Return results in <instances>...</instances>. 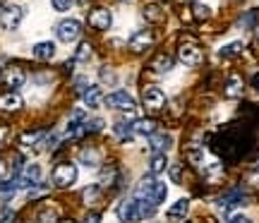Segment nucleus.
Listing matches in <instances>:
<instances>
[{
	"mask_svg": "<svg viewBox=\"0 0 259 223\" xmlns=\"http://www.w3.org/2000/svg\"><path fill=\"white\" fill-rule=\"evenodd\" d=\"M77 180V168L72 163H58L53 168V183L58 187H70Z\"/></svg>",
	"mask_w": 259,
	"mask_h": 223,
	"instance_id": "nucleus-2",
	"label": "nucleus"
},
{
	"mask_svg": "<svg viewBox=\"0 0 259 223\" xmlns=\"http://www.w3.org/2000/svg\"><path fill=\"white\" fill-rule=\"evenodd\" d=\"M5 137H8V127H5V125H0V142L5 140Z\"/></svg>",
	"mask_w": 259,
	"mask_h": 223,
	"instance_id": "nucleus-41",
	"label": "nucleus"
},
{
	"mask_svg": "<svg viewBox=\"0 0 259 223\" xmlns=\"http://www.w3.org/2000/svg\"><path fill=\"white\" fill-rule=\"evenodd\" d=\"M149 147L154 149V154H163L170 149V135H151V144Z\"/></svg>",
	"mask_w": 259,
	"mask_h": 223,
	"instance_id": "nucleus-20",
	"label": "nucleus"
},
{
	"mask_svg": "<svg viewBox=\"0 0 259 223\" xmlns=\"http://www.w3.org/2000/svg\"><path fill=\"white\" fill-rule=\"evenodd\" d=\"M130 127H132V135H142V137L156 135V122L154 120H135Z\"/></svg>",
	"mask_w": 259,
	"mask_h": 223,
	"instance_id": "nucleus-13",
	"label": "nucleus"
},
{
	"mask_svg": "<svg viewBox=\"0 0 259 223\" xmlns=\"http://www.w3.org/2000/svg\"><path fill=\"white\" fill-rule=\"evenodd\" d=\"M101 79H103V82H115V74H113L111 70L101 67Z\"/></svg>",
	"mask_w": 259,
	"mask_h": 223,
	"instance_id": "nucleus-36",
	"label": "nucleus"
},
{
	"mask_svg": "<svg viewBox=\"0 0 259 223\" xmlns=\"http://www.w3.org/2000/svg\"><path fill=\"white\" fill-rule=\"evenodd\" d=\"M170 175H173V180H180V168L173 166V168H170Z\"/></svg>",
	"mask_w": 259,
	"mask_h": 223,
	"instance_id": "nucleus-40",
	"label": "nucleus"
},
{
	"mask_svg": "<svg viewBox=\"0 0 259 223\" xmlns=\"http://www.w3.org/2000/svg\"><path fill=\"white\" fill-rule=\"evenodd\" d=\"M103 101L108 108H115V111H125V113H135V99L130 96L127 92H113L108 96H103Z\"/></svg>",
	"mask_w": 259,
	"mask_h": 223,
	"instance_id": "nucleus-1",
	"label": "nucleus"
},
{
	"mask_svg": "<svg viewBox=\"0 0 259 223\" xmlns=\"http://www.w3.org/2000/svg\"><path fill=\"white\" fill-rule=\"evenodd\" d=\"M22 17H24V12H22L19 5H5V8L0 10V22H3L5 29H17Z\"/></svg>",
	"mask_w": 259,
	"mask_h": 223,
	"instance_id": "nucleus-4",
	"label": "nucleus"
},
{
	"mask_svg": "<svg viewBox=\"0 0 259 223\" xmlns=\"http://www.w3.org/2000/svg\"><path fill=\"white\" fill-rule=\"evenodd\" d=\"M151 38H154V36H151V31H149V29L135 31V34H132V38H130V48H132L135 53H142V51L151 43Z\"/></svg>",
	"mask_w": 259,
	"mask_h": 223,
	"instance_id": "nucleus-11",
	"label": "nucleus"
},
{
	"mask_svg": "<svg viewBox=\"0 0 259 223\" xmlns=\"http://www.w3.org/2000/svg\"><path fill=\"white\" fill-rule=\"evenodd\" d=\"M89 24H92L94 29H108L111 27V12L106 8H96L89 12Z\"/></svg>",
	"mask_w": 259,
	"mask_h": 223,
	"instance_id": "nucleus-10",
	"label": "nucleus"
},
{
	"mask_svg": "<svg viewBox=\"0 0 259 223\" xmlns=\"http://www.w3.org/2000/svg\"><path fill=\"white\" fill-rule=\"evenodd\" d=\"M250 180H252V183H259V168H257V170H254V173L250 175Z\"/></svg>",
	"mask_w": 259,
	"mask_h": 223,
	"instance_id": "nucleus-42",
	"label": "nucleus"
},
{
	"mask_svg": "<svg viewBox=\"0 0 259 223\" xmlns=\"http://www.w3.org/2000/svg\"><path fill=\"white\" fill-rule=\"evenodd\" d=\"M60 223H74V221H60Z\"/></svg>",
	"mask_w": 259,
	"mask_h": 223,
	"instance_id": "nucleus-46",
	"label": "nucleus"
},
{
	"mask_svg": "<svg viewBox=\"0 0 259 223\" xmlns=\"http://www.w3.org/2000/svg\"><path fill=\"white\" fill-rule=\"evenodd\" d=\"M242 48L245 46H242L240 41H233V43H228V46H223L221 51H219V56L221 58H235L238 53H242Z\"/></svg>",
	"mask_w": 259,
	"mask_h": 223,
	"instance_id": "nucleus-26",
	"label": "nucleus"
},
{
	"mask_svg": "<svg viewBox=\"0 0 259 223\" xmlns=\"http://www.w3.org/2000/svg\"><path fill=\"white\" fill-rule=\"evenodd\" d=\"M187 209H190V202H187V199H178L176 204L168 209V218H170V221H178V218H183V216L187 214Z\"/></svg>",
	"mask_w": 259,
	"mask_h": 223,
	"instance_id": "nucleus-22",
	"label": "nucleus"
},
{
	"mask_svg": "<svg viewBox=\"0 0 259 223\" xmlns=\"http://www.w3.org/2000/svg\"><path fill=\"white\" fill-rule=\"evenodd\" d=\"M53 56H56V46L51 41H41V43L34 46V58L36 60H51Z\"/></svg>",
	"mask_w": 259,
	"mask_h": 223,
	"instance_id": "nucleus-18",
	"label": "nucleus"
},
{
	"mask_svg": "<svg viewBox=\"0 0 259 223\" xmlns=\"http://www.w3.org/2000/svg\"><path fill=\"white\" fill-rule=\"evenodd\" d=\"M24 79H27V74L22 67H5V72H3V84L10 92H17L19 86H24Z\"/></svg>",
	"mask_w": 259,
	"mask_h": 223,
	"instance_id": "nucleus-8",
	"label": "nucleus"
},
{
	"mask_svg": "<svg viewBox=\"0 0 259 223\" xmlns=\"http://www.w3.org/2000/svg\"><path fill=\"white\" fill-rule=\"evenodd\" d=\"M101 101H103L101 86H87V92H84V103H87L89 108H99Z\"/></svg>",
	"mask_w": 259,
	"mask_h": 223,
	"instance_id": "nucleus-16",
	"label": "nucleus"
},
{
	"mask_svg": "<svg viewBox=\"0 0 259 223\" xmlns=\"http://www.w3.org/2000/svg\"><path fill=\"white\" fill-rule=\"evenodd\" d=\"M0 223H12V216H5V218H3Z\"/></svg>",
	"mask_w": 259,
	"mask_h": 223,
	"instance_id": "nucleus-44",
	"label": "nucleus"
},
{
	"mask_svg": "<svg viewBox=\"0 0 259 223\" xmlns=\"http://www.w3.org/2000/svg\"><path fill=\"white\" fill-rule=\"evenodd\" d=\"M99 221H101V216L96 214V211H94V214H89V216H87V223H99Z\"/></svg>",
	"mask_w": 259,
	"mask_h": 223,
	"instance_id": "nucleus-38",
	"label": "nucleus"
},
{
	"mask_svg": "<svg viewBox=\"0 0 259 223\" xmlns=\"http://www.w3.org/2000/svg\"><path fill=\"white\" fill-rule=\"evenodd\" d=\"M257 89H259V79H257Z\"/></svg>",
	"mask_w": 259,
	"mask_h": 223,
	"instance_id": "nucleus-47",
	"label": "nucleus"
},
{
	"mask_svg": "<svg viewBox=\"0 0 259 223\" xmlns=\"http://www.w3.org/2000/svg\"><path fill=\"white\" fill-rule=\"evenodd\" d=\"M151 67H154V72L158 74H166L173 70V58L166 56V53H158L154 60H151Z\"/></svg>",
	"mask_w": 259,
	"mask_h": 223,
	"instance_id": "nucleus-15",
	"label": "nucleus"
},
{
	"mask_svg": "<svg viewBox=\"0 0 259 223\" xmlns=\"http://www.w3.org/2000/svg\"><path fill=\"white\" fill-rule=\"evenodd\" d=\"M3 175H5V163L0 161V180H3Z\"/></svg>",
	"mask_w": 259,
	"mask_h": 223,
	"instance_id": "nucleus-43",
	"label": "nucleus"
},
{
	"mask_svg": "<svg viewBox=\"0 0 259 223\" xmlns=\"http://www.w3.org/2000/svg\"><path fill=\"white\" fill-rule=\"evenodd\" d=\"M257 41H259V24H257Z\"/></svg>",
	"mask_w": 259,
	"mask_h": 223,
	"instance_id": "nucleus-45",
	"label": "nucleus"
},
{
	"mask_svg": "<svg viewBox=\"0 0 259 223\" xmlns=\"http://www.w3.org/2000/svg\"><path fill=\"white\" fill-rule=\"evenodd\" d=\"M56 221H58V211H56V209H51V206L41 209V214H38V223H56Z\"/></svg>",
	"mask_w": 259,
	"mask_h": 223,
	"instance_id": "nucleus-28",
	"label": "nucleus"
},
{
	"mask_svg": "<svg viewBox=\"0 0 259 223\" xmlns=\"http://www.w3.org/2000/svg\"><path fill=\"white\" fill-rule=\"evenodd\" d=\"M168 197V185L166 183H161V180H154V185H151V195H149V202H154V204H163Z\"/></svg>",
	"mask_w": 259,
	"mask_h": 223,
	"instance_id": "nucleus-14",
	"label": "nucleus"
},
{
	"mask_svg": "<svg viewBox=\"0 0 259 223\" xmlns=\"http://www.w3.org/2000/svg\"><path fill=\"white\" fill-rule=\"evenodd\" d=\"M118 218H120L122 223H137V221H142L137 199H125V202H120V204H118Z\"/></svg>",
	"mask_w": 259,
	"mask_h": 223,
	"instance_id": "nucleus-7",
	"label": "nucleus"
},
{
	"mask_svg": "<svg viewBox=\"0 0 259 223\" xmlns=\"http://www.w3.org/2000/svg\"><path fill=\"white\" fill-rule=\"evenodd\" d=\"M79 161H82L84 166H99L101 163V151L96 147H87V149H82V154H79Z\"/></svg>",
	"mask_w": 259,
	"mask_h": 223,
	"instance_id": "nucleus-17",
	"label": "nucleus"
},
{
	"mask_svg": "<svg viewBox=\"0 0 259 223\" xmlns=\"http://www.w3.org/2000/svg\"><path fill=\"white\" fill-rule=\"evenodd\" d=\"M178 58L185 63V65H190V67H194V65H199L204 60V56H202V48L199 46H194V43H183V46L178 48Z\"/></svg>",
	"mask_w": 259,
	"mask_h": 223,
	"instance_id": "nucleus-6",
	"label": "nucleus"
},
{
	"mask_svg": "<svg viewBox=\"0 0 259 223\" xmlns=\"http://www.w3.org/2000/svg\"><path fill=\"white\" fill-rule=\"evenodd\" d=\"M226 96H228V99L242 96V79L238 74H231V77H228V82H226Z\"/></svg>",
	"mask_w": 259,
	"mask_h": 223,
	"instance_id": "nucleus-19",
	"label": "nucleus"
},
{
	"mask_svg": "<svg viewBox=\"0 0 259 223\" xmlns=\"http://www.w3.org/2000/svg\"><path fill=\"white\" fill-rule=\"evenodd\" d=\"M19 187H34L41 183V168L36 166V163H31V166L24 168V173L17 177Z\"/></svg>",
	"mask_w": 259,
	"mask_h": 223,
	"instance_id": "nucleus-9",
	"label": "nucleus"
},
{
	"mask_svg": "<svg viewBox=\"0 0 259 223\" xmlns=\"http://www.w3.org/2000/svg\"><path fill=\"white\" fill-rule=\"evenodd\" d=\"M113 180H115V168H111V170L106 168V170L101 173V183H103V185H111Z\"/></svg>",
	"mask_w": 259,
	"mask_h": 223,
	"instance_id": "nucleus-34",
	"label": "nucleus"
},
{
	"mask_svg": "<svg viewBox=\"0 0 259 223\" xmlns=\"http://www.w3.org/2000/svg\"><path fill=\"white\" fill-rule=\"evenodd\" d=\"M44 137V132H27V135H22V144H34Z\"/></svg>",
	"mask_w": 259,
	"mask_h": 223,
	"instance_id": "nucleus-32",
	"label": "nucleus"
},
{
	"mask_svg": "<svg viewBox=\"0 0 259 223\" xmlns=\"http://www.w3.org/2000/svg\"><path fill=\"white\" fill-rule=\"evenodd\" d=\"M204 173H206L209 180H216V177L223 173V168H221V163H206V166H204Z\"/></svg>",
	"mask_w": 259,
	"mask_h": 223,
	"instance_id": "nucleus-29",
	"label": "nucleus"
},
{
	"mask_svg": "<svg viewBox=\"0 0 259 223\" xmlns=\"http://www.w3.org/2000/svg\"><path fill=\"white\" fill-rule=\"evenodd\" d=\"M137 206H139V216L142 218H151V216L156 214V204L149 202V199H137Z\"/></svg>",
	"mask_w": 259,
	"mask_h": 223,
	"instance_id": "nucleus-25",
	"label": "nucleus"
},
{
	"mask_svg": "<svg viewBox=\"0 0 259 223\" xmlns=\"http://www.w3.org/2000/svg\"><path fill=\"white\" fill-rule=\"evenodd\" d=\"M0 108L3 111H19L22 108V96L17 92H8L0 96Z\"/></svg>",
	"mask_w": 259,
	"mask_h": 223,
	"instance_id": "nucleus-12",
	"label": "nucleus"
},
{
	"mask_svg": "<svg viewBox=\"0 0 259 223\" xmlns=\"http://www.w3.org/2000/svg\"><path fill=\"white\" fill-rule=\"evenodd\" d=\"M82 199L87 202V204L96 206L99 202H101V187H99V185H89V187H84Z\"/></svg>",
	"mask_w": 259,
	"mask_h": 223,
	"instance_id": "nucleus-23",
	"label": "nucleus"
},
{
	"mask_svg": "<svg viewBox=\"0 0 259 223\" xmlns=\"http://www.w3.org/2000/svg\"><path fill=\"white\" fill-rule=\"evenodd\" d=\"M89 58H92V46L82 43V46L77 48V60H89Z\"/></svg>",
	"mask_w": 259,
	"mask_h": 223,
	"instance_id": "nucleus-31",
	"label": "nucleus"
},
{
	"mask_svg": "<svg viewBox=\"0 0 259 223\" xmlns=\"http://www.w3.org/2000/svg\"><path fill=\"white\" fill-rule=\"evenodd\" d=\"M228 223H252V221L247 218V216H233V218H231Z\"/></svg>",
	"mask_w": 259,
	"mask_h": 223,
	"instance_id": "nucleus-37",
	"label": "nucleus"
},
{
	"mask_svg": "<svg viewBox=\"0 0 259 223\" xmlns=\"http://www.w3.org/2000/svg\"><path fill=\"white\" fill-rule=\"evenodd\" d=\"M194 17H197V19H209V17H211V10H209V5L197 3V5H194Z\"/></svg>",
	"mask_w": 259,
	"mask_h": 223,
	"instance_id": "nucleus-30",
	"label": "nucleus"
},
{
	"mask_svg": "<svg viewBox=\"0 0 259 223\" xmlns=\"http://www.w3.org/2000/svg\"><path fill=\"white\" fill-rule=\"evenodd\" d=\"M144 17H147L149 22H163V19H166V12L158 8V5H147V8H144Z\"/></svg>",
	"mask_w": 259,
	"mask_h": 223,
	"instance_id": "nucleus-24",
	"label": "nucleus"
},
{
	"mask_svg": "<svg viewBox=\"0 0 259 223\" xmlns=\"http://www.w3.org/2000/svg\"><path fill=\"white\" fill-rule=\"evenodd\" d=\"M84 127H87V132H99L103 127V120H99V118H94L92 122H84Z\"/></svg>",
	"mask_w": 259,
	"mask_h": 223,
	"instance_id": "nucleus-35",
	"label": "nucleus"
},
{
	"mask_svg": "<svg viewBox=\"0 0 259 223\" xmlns=\"http://www.w3.org/2000/svg\"><path fill=\"white\" fill-rule=\"evenodd\" d=\"M51 3H53V8L58 12H67V10L72 8V0H51Z\"/></svg>",
	"mask_w": 259,
	"mask_h": 223,
	"instance_id": "nucleus-33",
	"label": "nucleus"
},
{
	"mask_svg": "<svg viewBox=\"0 0 259 223\" xmlns=\"http://www.w3.org/2000/svg\"><path fill=\"white\" fill-rule=\"evenodd\" d=\"M166 168H168L166 154H154V156L149 158V170H151V175H158V173H163Z\"/></svg>",
	"mask_w": 259,
	"mask_h": 223,
	"instance_id": "nucleus-21",
	"label": "nucleus"
},
{
	"mask_svg": "<svg viewBox=\"0 0 259 223\" xmlns=\"http://www.w3.org/2000/svg\"><path fill=\"white\" fill-rule=\"evenodd\" d=\"M113 132H115V135H118L122 142H130V140H132V127H130L127 122H115Z\"/></svg>",
	"mask_w": 259,
	"mask_h": 223,
	"instance_id": "nucleus-27",
	"label": "nucleus"
},
{
	"mask_svg": "<svg viewBox=\"0 0 259 223\" xmlns=\"http://www.w3.org/2000/svg\"><path fill=\"white\" fill-rule=\"evenodd\" d=\"M56 34L63 43H70V41H74V38H79V34H82V24H79L77 19H63V22L58 24Z\"/></svg>",
	"mask_w": 259,
	"mask_h": 223,
	"instance_id": "nucleus-3",
	"label": "nucleus"
},
{
	"mask_svg": "<svg viewBox=\"0 0 259 223\" xmlns=\"http://www.w3.org/2000/svg\"><path fill=\"white\" fill-rule=\"evenodd\" d=\"M252 22H254V12L245 15V19H242V27H247V24H252Z\"/></svg>",
	"mask_w": 259,
	"mask_h": 223,
	"instance_id": "nucleus-39",
	"label": "nucleus"
},
{
	"mask_svg": "<svg viewBox=\"0 0 259 223\" xmlns=\"http://www.w3.org/2000/svg\"><path fill=\"white\" fill-rule=\"evenodd\" d=\"M142 101H144V106H147L151 113H156L166 106V94L161 92V89H156V86H151V89H144Z\"/></svg>",
	"mask_w": 259,
	"mask_h": 223,
	"instance_id": "nucleus-5",
	"label": "nucleus"
}]
</instances>
